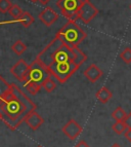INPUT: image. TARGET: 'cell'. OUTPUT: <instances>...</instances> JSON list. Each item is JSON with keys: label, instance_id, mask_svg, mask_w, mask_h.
<instances>
[{"label": "cell", "instance_id": "obj_25", "mask_svg": "<svg viewBox=\"0 0 131 147\" xmlns=\"http://www.w3.org/2000/svg\"><path fill=\"white\" fill-rule=\"evenodd\" d=\"M124 137L126 138L129 142H131V129L127 127L126 130H125V132H124Z\"/></svg>", "mask_w": 131, "mask_h": 147}, {"label": "cell", "instance_id": "obj_11", "mask_svg": "<svg viewBox=\"0 0 131 147\" xmlns=\"http://www.w3.org/2000/svg\"><path fill=\"white\" fill-rule=\"evenodd\" d=\"M24 123H26L32 131H37L39 127L44 123V118L42 117L38 112H36V110H34L28 113V115L25 118Z\"/></svg>", "mask_w": 131, "mask_h": 147}, {"label": "cell", "instance_id": "obj_14", "mask_svg": "<svg viewBox=\"0 0 131 147\" xmlns=\"http://www.w3.org/2000/svg\"><path fill=\"white\" fill-rule=\"evenodd\" d=\"M72 51H73V53H74V62L80 67L81 65L87 60V55L84 54L78 47H72Z\"/></svg>", "mask_w": 131, "mask_h": 147}, {"label": "cell", "instance_id": "obj_9", "mask_svg": "<svg viewBox=\"0 0 131 147\" xmlns=\"http://www.w3.org/2000/svg\"><path fill=\"white\" fill-rule=\"evenodd\" d=\"M83 127L75 119H70L61 127V132L70 140H76L82 134Z\"/></svg>", "mask_w": 131, "mask_h": 147}, {"label": "cell", "instance_id": "obj_32", "mask_svg": "<svg viewBox=\"0 0 131 147\" xmlns=\"http://www.w3.org/2000/svg\"><path fill=\"white\" fill-rule=\"evenodd\" d=\"M83 1H90V0H83Z\"/></svg>", "mask_w": 131, "mask_h": 147}, {"label": "cell", "instance_id": "obj_16", "mask_svg": "<svg viewBox=\"0 0 131 147\" xmlns=\"http://www.w3.org/2000/svg\"><path fill=\"white\" fill-rule=\"evenodd\" d=\"M17 22L21 23L25 28H28L34 23V18H33V16H32L30 12L24 11L23 12V15L21 16V18L17 20Z\"/></svg>", "mask_w": 131, "mask_h": 147}, {"label": "cell", "instance_id": "obj_15", "mask_svg": "<svg viewBox=\"0 0 131 147\" xmlns=\"http://www.w3.org/2000/svg\"><path fill=\"white\" fill-rule=\"evenodd\" d=\"M25 88H26V91H28V93L35 96L41 91L42 84L35 82V81H29L27 84H25Z\"/></svg>", "mask_w": 131, "mask_h": 147}, {"label": "cell", "instance_id": "obj_26", "mask_svg": "<svg viewBox=\"0 0 131 147\" xmlns=\"http://www.w3.org/2000/svg\"><path fill=\"white\" fill-rule=\"evenodd\" d=\"M124 123H126L127 127L131 129V112H129L128 114H127V117H126V119H125V121H124Z\"/></svg>", "mask_w": 131, "mask_h": 147}, {"label": "cell", "instance_id": "obj_3", "mask_svg": "<svg viewBox=\"0 0 131 147\" xmlns=\"http://www.w3.org/2000/svg\"><path fill=\"white\" fill-rule=\"evenodd\" d=\"M56 35L58 37H61V39L71 47H78L87 37V34L76 23V21H69L61 29L58 30Z\"/></svg>", "mask_w": 131, "mask_h": 147}, {"label": "cell", "instance_id": "obj_30", "mask_svg": "<svg viewBox=\"0 0 131 147\" xmlns=\"http://www.w3.org/2000/svg\"><path fill=\"white\" fill-rule=\"evenodd\" d=\"M30 1H31V2H34V3H36L37 1H39V0H30Z\"/></svg>", "mask_w": 131, "mask_h": 147}, {"label": "cell", "instance_id": "obj_20", "mask_svg": "<svg viewBox=\"0 0 131 147\" xmlns=\"http://www.w3.org/2000/svg\"><path fill=\"white\" fill-rule=\"evenodd\" d=\"M23 9L21 7H19L17 4H12L11 8L9 9V11H8V13H9L10 17L13 19V20L17 21L21 18V16L23 15Z\"/></svg>", "mask_w": 131, "mask_h": 147}, {"label": "cell", "instance_id": "obj_22", "mask_svg": "<svg viewBox=\"0 0 131 147\" xmlns=\"http://www.w3.org/2000/svg\"><path fill=\"white\" fill-rule=\"evenodd\" d=\"M112 129L117 135H122V134H124L127 127H126V123H124V121H116L112 125Z\"/></svg>", "mask_w": 131, "mask_h": 147}, {"label": "cell", "instance_id": "obj_10", "mask_svg": "<svg viewBox=\"0 0 131 147\" xmlns=\"http://www.w3.org/2000/svg\"><path fill=\"white\" fill-rule=\"evenodd\" d=\"M39 20L41 21L45 26L50 27L51 25H53L54 23L57 21L58 15L56 11L50 6H46L40 13H39Z\"/></svg>", "mask_w": 131, "mask_h": 147}, {"label": "cell", "instance_id": "obj_24", "mask_svg": "<svg viewBox=\"0 0 131 147\" xmlns=\"http://www.w3.org/2000/svg\"><path fill=\"white\" fill-rule=\"evenodd\" d=\"M120 58L123 60L125 63L130 64L131 63V49L130 47H126L123 52L120 54Z\"/></svg>", "mask_w": 131, "mask_h": 147}, {"label": "cell", "instance_id": "obj_5", "mask_svg": "<svg viewBox=\"0 0 131 147\" xmlns=\"http://www.w3.org/2000/svg\"><path fill=\"white\" fill-rule=\"evenodd\" d=\"M83 2V0H57L56 5L63 17L69 21H76Z\"/></svg>", "mask_w": 131, "mask_h": 147}, {"label": "cell", "instance_id": "obj_1", "mask_svg": "<svg viewBox=\"0 0 131 147\" xmlns=\"http://www.w3.org/2000/svg\"><path fill=\"white\" fill-rule=\"evenodd\" d=\"M37 105L15 84L0 100V118L11 131H15L25 121L28 113L36 110Z\"/></svg>", "mask_w": 131, "mask_h": 147}, {"label": "cell", "instance_id": "obj_19", "mask_svg": "<svg viewBox=\"0 0 131 147\" xmlns=\"http://www.w3.org/2000/svg\"><path fill=\"white\" fill-rule=\"evenodd\" d=\"M42 88L47 92V93H51V92H53L56 88V84L54 82V80L51 78V76L45 78L43 81H42Z\"/></svg>", "mask_w": 131, "mask_h": 147}, {"label": "cell", "instance_id": "obj_33", "mask_svg": "<svg viewBox=\"0 0 131 147\" xmlns=\"http://www.w3.org/2000/svg\"><path fill=\"white\" fill-rule=\"evenodd\" d=\"M129 7H130V9H131V4H130V6H129Z\"/></svg>", "mask_w": 131, "mask_h": 147}, {"label": "cell", "instance_id": "obj_28", "mask_svg": "<svg viewBox=\"0 0 131 147\" xmlns=\"http://www.w3.org/2000/svg\"><path fill=\"white\" fill-rule=\"evenodd\" d=\"M39 2L41 3L42 5H46L50 2V0H39Z\"/></svg>", "mask_w": 131, "mask_h": 147}, {"label": "cell", "instance_id": "obj_18", "mask_svg": "<svg viewBox=\"0 0 131 147\" xmlns=\"http://www.w3.org/2000/svg\"><path fill=\"white\" fill-rule=\"evenodd\" d=\"M11 49L15 55L21 56V55H23L27 51V45H26L22 40H17V41L11 45Z\"/></svg>", "mask_w": 131, "mask_h": 147}, {"label": "cell", "instance_id": "obj_12", "mask_svg": "<svg viewBox=\"0 0 131 147\" xmlns=\"http://www.w3.org/2000/svg\"><path fill=\"white\" fill-rule=\"evenodd\" d=\"M83 74H84L85 77H86L91 84H94V82H96V81L102 77L104 72H102V69L98 66H96L95 64H91L90 66H88V68L85 70Z\"/></svg>", "mask_w": 131, "mask_h": 147}, {"label": "cell", "instance_id": "obj_6", "mask_svg": "<svg viewBox=\"0 0 131 147\" xmlns=\"http://www.w3.org/2000/svg\"><path fill=\"white\" fill-rule=\"evenodd\" d=\"M49 76H52V75L49 73L48 70L45 67L42 66L41 64H39L38 62L34 60V61L30 64L27 82H29V81H35V82H38V84H42V81L45 78H47V77H49Z\"/></svg>", "mask_w": 131, "mask_h": 147}, {"label": "cell", "instance_id": "obj_34", "mask_svg": "<svg viewBox=\"0 0 131 147\" xmlns=\"http://www.w3.org/2000/svg\"><path fill=\"white\" fill-rule=\"evenodd\" d=\"M0 120H1V118H0Z\"/></svg>", "mask_w": 131, "mask_h": 147}, {"label": "cell", "instance_id": "obj_27", "mask_svg": "<svg viewBox=\"0 0 131 147\" xmlns=\"http://www.w3.org/2000/svg\"><path fill=\"white\" fill-rule=\"evenodd\" d=\"M75 147H90V146L87 144V143L85 142L84 140H80V141L75 145Z\"/></svg>", "mask_w": 131, "mask_h": 147}, {"label": "cell", "instance_id": "obj_17", "mask_svg": "<svg viewBox=\"0 0 131 147\" xmlns=\"http://www.w3.org/2000/svg\"><path fill=\"white\" fill-rule=\"evenodd\" d=\"M112 117L116 121H125V119L127 117V113L125 112V110H124L121 106H118L112 112Z\"/></svg>", "mask_w": 131, "mask_h": 147}, {"label": "cell", "instance_id": "obj_13", "mask_svg": "<svg viewBox=\"0 0 131 147\" xmlns=\"http://www.w3.org/2000/svg\"><path fill=\"white\" fill-rule=\"evenodd\" d=\"M113 97V93L110 91L107 86H102L95 93V98L100 101V103L107 104Z\"/></svg>", "mask_w": 131, "mask_h": 147}, {"label": "cell", "instance_id": "obj_21", "mask_svg": "<svg viewBox=\"0 0 131 147\" xmlns=\"http://www.w3.org/2000/svg\"><path fill=\"white\" fill-rule=\"evenodd\" d=\"M9 90H10V84H8L7 81L0 75V100L4 97L5 94L7 93Z\"/></svg>", "mask_w": 131, "mask_h": 147}, {"label": "cell", "instance_id": "obj_8", "mask_svg": "<svg viewBox=\"0 0 131 147\" xmlns=\"http://www.w3.org/2000/svg\"><path fill=\"white\" fill-rule=\"evenodd\" d=\"M30 65H28L27 62L24 59H19L13 66L10 68V73L15 76V78L21 82L26 84L29 73Z\"/></svg>", "mask_w": 131, "mask_h": 147}, {"label": "cell", "instance_id": "obj_29", "mask_svg": "<svg viewBox=\"0 0 131 147\" xmlns=\"http://www.w3.org/2000/svg\"><path fill=\"white\" fill-rule=\"evenodd\" d=\"M111 147H122V146L118 144V143H114L113 145H111Z\"/></svg>", "mask_w": 131, "mask_h": 147}, {"label": "cell", "instance_id": "obj_31", "mask_svg": "<svg viewBox=\"0 0 131 147\" xmlns=\"http://www.w3.org/2000/svg\"><path fill=\"white\" fill-rule=\"evenodd\" d=\"M36 147H43V146H41V145H38V146H36Z\"/></svg>", "mask_w": 131, "mask_h": 147}, {"label": "cell", "instance_id": "obj_2", "mask_svg": "<svg viewBox=\"0 0 131 147\" xmlns=\"http://www.w3.org/2000/svg\"><path fill=\"white\" fill-rule=\"evenodd\" d=\"M35 61L45 68H48L54 62L74 61V53L72 47L66 43L61 37L56 35L41 52L37 55ZM48 70V69H47Z\"/></svg>", "mask_w": 131, "mask_h": 147}, {"label": "cell", "instance_id": "obj_4", "mask_svg": "<svg viewBox=\"0 0 131 147\" xmlns=\"http://www.w3.org/2000/svg\"><path fill=\"white\" fill-rule=\"evenodd\" d=\"M47 69L49 73L57 79L59 84H66L71 76L79 69V66L74 61L54 62Z\"/></svg>", "mask_w": 131, "mask_h": 147}, {"label": "cell", "instance_id": "obj_7", "mask_svg": "<svg viewBox=\"0 0 131 147\" xmlns=\"http://www.w3.org/2000/svg\"><path fill=\"white\" fill-rule=\"evenodd\" d=\"M98 15V9L90 1H84L80 7L78 19H80L84 24H89Z\"/></svg>", "mask_w": 131, "mask_h": 147}, {"label": "cell", "instance_id": "obj_23", "mask_svg": "<svg viewBox=\"0 0 131 147\" xmlns=\"http://www.w3.org/2000/svg\"><path fill=\"white\" fill-rule=\"evenodd\" d=\"M11 6L12 4L10 2V0H0V12L6 13L9 11Z\"/></svg>", "mask_w": 131, "mask_h": 147}]
</instances>
